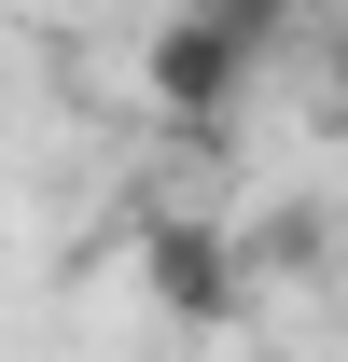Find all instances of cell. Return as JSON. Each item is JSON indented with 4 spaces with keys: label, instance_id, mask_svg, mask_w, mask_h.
Wrapping results in <instances>:
<instances>
[{
    "label": "cell",
    "instance_id": "7a4b0ae2",
    "mask_svg": "<svg viewBox=\"0 0 348 362\" xmlns=\"http://www.w3.org/2000/svg\"><path fill=\"white\" fill-rule=\"evenodd\" d=\"M139 307L181 320V334H237V320L265 307V265H251V237L168 209V223H139Z\"/></svg>",
    "mask_w": 348,
    "mask_h": 362
},
{
    "label": "cell",
    "instance_id": "6da1fadb",
    "mask_svg": "<svg viewBox=\"0 0 348 362\" xmlns=\"http://www.w3.org/2000/svg\"><path fill=\"white\" fill-rule=\"evenodd\" d=\"M265 70H279V56H265L251 28H223L209 0H181V14H153V42H139V98H153L168 126H195V139H223V126H237Z\"/></svg>",
    "mask_w": 348,
    "mask_h": 362
},
{
    "label": "cell",
    "instance_id": "3957f363",
    "mask_svg": "<svg viewBox=\"0 0 348 362\" xmlns=\"http://www.w3.org/2000/svg\"><path fill=\"white\" fill-rule=\"evenodd\" d=\"M320 251H335V237H320V209H279V223L251 237V265H265V279H320Z\"/></svg>",
    "mask_w": 348,
    "mask_h": 362
},
{
    "label": "cell",
    "instance_id": "277c9868",
    "mask_svg": "<svg viewBox=\"0 0 348 362\" xmlns=\"http://www.w3.org/2000/svg\"><path fill=\"white\" fill-rule=\"evenodd\" d=\"M209 14H223V28H251L265 56H293L306 28H320V0H209Z\"/></svg>",
    "mask_w": 348,
    "mask_h": 362
}]
</instances>
